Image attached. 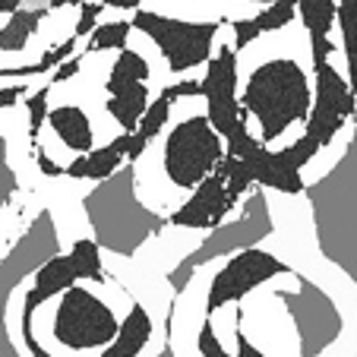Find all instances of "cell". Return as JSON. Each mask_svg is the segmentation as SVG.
<instances>
[{
	"label": "cell",
	"instance_id": "obj_25",
	"mask_svg": "<svg viewBox=\"0 0 357 357\" xmlns=\"http://www.w3.org/2000/svg\"><path fill=\"white\" fill-rule=\"evenodd\" d=\"M29 98H26V108H29V146H38V133L45 127V117H47V95H51V86H41V89H29Z\"/></svg>",
	"mask_w": 357,
	"mask_h": 357
},
{
	"label": "cell",
	"instance_id": "obj_2",
	"mask_svg": "<svg viewBox=\"0 0 357 357\" xmlns=\"http://www.w3.org/2000/svg\"><path fill=\"white\" fill-rule=\"evenodd\" d=\"M303 193L310 202L317 247L335 269L354 282L357 275V139L351 133L348 149L342 152L329 174L303 183Z\"/></svg>",
	"mask_w": 357,
	"mask_h": 357
},
{
	"label": "cell",
	"instance_id": "obj_22",
	"mask_svg": "<svg viewBox=\"0 0 357 357\" xmlns=\"http://www.w3.org/2000/svg\"><path fill=\"white\" fill-rule=\"evenodd\" d=\"M294 10L301 16L307 35H310V41L329 35L332 22H335V0H297Z\"/></svg>",
	"mask_w": 357,
	"mask_h": 357
},
{
	"label": "cell",
	"instance_id": "obj_30",
	"mask_svg": "<svg viewBox=\"0 0 357 357\" xmlns=\"http://www.w3.org/2000/svg\"><path fill=\"white\" fill-rule=\"evenodd\" d=\"M0 354H22V348L16 344V338L10 335V323H7V301L0 303Z\"/></svg>",
	"mask_w": 357,
	"mask_h": 357
},
{
	"label": "cell",
	"instance_id": "obj_1",
	"mask_svg": "<svg viewBox=\"0 0 357 357\" xmlns=\"http://www.w3.org/2000/svg\"><path fill=\"white\" fill-rule=\"evenodd\" d=\"M82 209L92 225V241L123 259H133L152 237L168 228V215H158L136 196L133 162H123L108 177H101L82 196Z\"/></svg>",
	"mask_w": 357,
	"mask_h": 357
},
{
	"label": "cell",
	"instance_id": "obj_10",
	"mask_svg": "<svg viewBox=\"0 0 357 357\" xmlns=\"http://www.w3.org/2000/svg\"><path fill=\"white\" fill-rule=\"evenodd\" d=\"M284 269H288V266H284L275 253L259 250L257 243L225 257V266L218 269V275L212 278L209 294H206V317H215L228 303H241L250 291L263 288L269 278L282 275Z\"/></svg>",
	"mask_w": 357,
	"mask_h": 357
},
{
	"label": "cell",
	"instance_id": "obj_27",
	"mask_svg": "<svg viewBox=\"0 0 357 357\" xmlns=\"http://www.w3.org/2000/svg\"><path fill=\"white\" fill-rule=\"evenodd\" d=\"M196 351L202 357H228V348L222 344V338L215 335V319L206 317L199 326V338H196Z\"/></svg>",
	"mask_w": 357,
	"mask_h": 357
},
{
	"label": "cell",
	"instance_id": "obj_5",
	"mask_svg": "<svg viewBox=\"0 0 357 357\" xmlns=\"http://www.w3.org/2000/svg\"><path fill=\"white\" fill-rule=\"evenodd\" d=\"M269 284L275 291L278 303L288 310L291 323H294L297 354L313 357L329 351V344L344 329V317L338 310V303L317 282H310L307 275H301L294 269H284L282 275L269 278Z\"/></svg>",
	"mask_w": 357,
	"mask_h": 357
},
{
	"label": "cell",
	"instance_id": "obj_9",
	"mask_svg": "<svg viewBox=\"0 0 357 357\" xmlns=\"http://www.w3.org/2000/svg\"><path fill=\"white\" fill-rule=\"evenodd\" d=\"M313 101L310 111H307V121H303V136L313 142V146L323 152L338 133L342 127L354 117V86L338 73L329 63V57L319 63H313Z\"/></svg>",
	"mask_w": 357,
	"mask_h": 357
},
{
	"label": "cell",
	"instance_id": "obj_19",
	"mask_svg": "<svg viewBox=\"0 0 357 357\" xmlns=\"http://www.w3.org/2000/svg\"><path fill=\"white\" fill-rule=\"evenodd\" d=\"M45 123L51 127V133L63 142V149L70 152H89L95 142V130H92V121L89 114L79 108V105H61V108L47 111Z\"/></svg>",
	"mask_w": 357,
	"mask_h": 357
},
{
	"label": "cell",
	"instance_id": "obj_31",
	"mask_svg": "<svg viewBox=\"0 0 357 357\" xmlns=\"http://www.w3.org/2000/svg\"><path fill=\"white\" fill-rule=\"evenodd\" d=\"M26 92H29V89L22 86L20 79H10V86H0V111H7V108H13V105H20Z\"/></svg>",
	"mask_w": 357,
	"mask_h": 357
},
{
	"label": "cell",
	"instance_id": "obj_7",
	"mask_svg": "<svg viewBox=\"0 0 357 357\" xmlns=\"http://www.w3.org/2000/svg\"><path fill=\"white\" fill-rule=\"evenodd\" d=\"M225 155V139L206 114H190L171 127L162 149V168L171 187L193 190Z\"/></svg>",
	"mask_w": 357,
	"mask_h": 357
},
{
	"label": "cell",
	"instance_id": "obj_4",
	"mask_svg": "<svg viewBox=\"0 0 357 357\" xmlns=\"http://www.w3.org/2000/svg\"><path fill=\"white\" fill-rule=\"evenodd\" d=\"M247 199L241 196V209L231 222H218L215 228H209V234L199 241V247L190 250L187 257L177 263V269L168 272V284L174 291V297L183 294V288L190 284V278L202 269V266L215 263V259H225L231 253L243 247H253V243H263L266 237L275 231L272 225V209H269V199H266L263 187H250L247 190Z\"/></svg>",
	"mask_w": 357,
	"mask_h": 357
},
{
	"label": "cell",
	"instance_id": "obj_32",
	"mask_svg": "<svg viewBox=\"0 0 357 357\" xmlns=\"http://www.w3.org/2000/svg\"><path fill=\"white\" fill-rule=\"evenodd\" d=\"M35 168H38L45 177H63V165L51 162V155H47L45 149H38V146H35Z\"/></svg>",
	"mask_w": 357,
	"mask_h": 357
},
{
	"label": "cell",
	"instance_id": "obj_35",
	"mask_svg": "<svg viewBox=\"0 0 357 357\" xmlns=\"http://www.w3.org/2000/svg\"><path fill=\"white\" fill-rule=\"evenodd\" d=\"M73 3L79 7L82 0H47V10H63V7H73Z\"/></svg>",
	"mask_w": 357,
	"mask_h": 357
},
{
	"label": "cell",
	"instance_id": "obj_26",
	"mask_svg": "<svg viewBox=\"0 0 357 357\" xmlns=\"http://www.w3.org/2000/svg\"><path fill=\"white\" fill-rule=\"evenodd\" d=\"M16 193H20V174L13 171V162H10L7 139L0 136V212L16 199Z\"/></svg>",
	"mask_w": 357,
	"mask_h": 357
},
{
	"label": "cell",
	"instance_id": "obj_36",
	"mask_svg": "<svg viewBox=\"0 0 357 357\" xmlns=\"http://www.w3.org/2000/svg\"><path fill=\"white\" fill-rule=\"evenodd\" d=\"M16 7H22V0H0V13H13Z\"/></svg>",
	"mask_w": 357,
	"mask_h": 357
},
{
	"label": "cell",
	"instance_id": "obj_15",
	"mask_svg": "<svg viewBox=\"0 0 357 357\" xmlns=\"http://www.w3.org/2000/svg\"><path fill=\"white\" fill-rule=\"evenodd\" d=\"M149 338H152V317L139 301L130 303L127 317L117 323V332L105 348L98 351L101 357H136L146 351Z\"/></svg>",
	"mask_w": 357,
	"mask_h": 357
},
{
	"label": "cell",
	"instance_id": "obj_29",
	"mask_svg": "<svg viewBox=\"0 0 357 357\" xmlns=\"http://www.w3.org/2000/svg\"><path fill=\"white\" fill-rule=\"evenodd\" d=\"M79 67H82V57L70 54L67 61H61L54 70H51V73H47V76H51V79H47V86H61V82H67L70 76L79 73Z\"/></svg>",
	"mask_w": 357,
	"mask_h": 357
},
{
	"label": "cell",
	"instance_id": "obj_34",
	"mask_svg": "<svg viewBox=\"0 0 357 357\" xmlns=\"http://www.w3.org/2000/svg\"><path fill=\"white\" fill-rule=\"evenodd\" d=\"M105 7H114V10H136L142 7V0H101Z\"/></svg>",
	"mask_w": 357,
	"mask_h": 357
},
{
	"label": "cell",
	"instance_id": "obj_28",
	"mask_svg": "<svg viewBox=\"0 0 357 357\" xmlns=\"http://www.w3.org/2000/svg\"><path fill=\"white\" fill-rule=\"evenodd\" d=\"M105 13V3H89V0H82L79 3V20H76V29H73V35L76 38H86L89 32H92L95 26H98V16Z\"/></svg>",
	"mask_w": 357,
	"mask_h": 357
},
{
	"label": "cell",
	"instance_id": "obj_23",
	"mask_svg": "<svg viewBox=\"0 0 357 357\" xmlns=\"http://www.w3.org/2000/svg\"><path fill=\"white\" fill-rule=\"evenodd\" d=\"M130 22L127 20H114L108 22V26H95L92 32L86 35L89 38V54H98V51H121V47H127V38H130Z\"/></svg>",
	"mask_w": 357,
	"mask_h": 357
},
{
	"label": "cell",
	"instance_id": "obj_12",
	"mask_svg": "<svg viewBox=\"0 0 357 357\" xmlns=\"http://www.w3.org/2000/svg\"><path fill=\"white\" fill-rule=\"evenodd\" d=\"M149 63L139 51H130V47H121L117 61L111 63L108 70V82H105V108H108L111 121H117V127L123 133L136 127L142 108L149 105Z\"/></svg>",
	"mask_w": 357,
	"mask_h": 357
},
{
	"label": "cell",
	"instance_id": "obj_14",
	"mask_svg": "<svg viewBox=\"0 0 357 357\" xmlns=\"http://www.w3.org/2000/svg\"><path fill=\"white\" fill-rule=\"evenodd\" d=\"M231 209H234V202L225 193V174L218 168H212L193 187V193L168 215V225L183 231H209L218 222H225L231 215Z\"/></svg>",
	"mask_w": 357,
	"mask_h": 357
},
{
	"label": "cell",
	"instance_id": "obj_16",
	"mask_svg": "<svg viewBox=\"0 0 357 357\" xmlns=\"http://www.w3.org/2000/svg\"><path fill=\"white\" fill-rule=\"evenodd\" d=\"M174 105H177L174 86H168V89H162V95H158L155 101H149L146 108H142V114H139V121H136V127L130 130V142H127V158H130V162H136V158L146 152L149 142H152L165 127H168Z\"/></svg>",
	"mask_w": 357,
	"mask_h": 357
},
{
	"label": "cell",
	"instance_id": "obj_8",
	"mask_svg": "<svg viewBox=\"0 0 357 357\" xmlns=\"http://www.w3.org/2000/svg\"><path fill=\"white\" fill-rule=\"evenodd\" d=\"M130 26L139 29L152 45L162 51V57L168 61L171 73H187L193 67H202L209 61L215 38L222 32V22H187L174 20V16H162L155 10H133Z\"/></svg>",
	"mask_w": 357,
	"mask_h": 357
},
{
	"label": "cell",
	"instance_id": "obj_24",
	"mask_svg": "<svg viewBox=\"0 0 357 357\" xmlns=\"http://www.w3.org/2000/svg\"><path fill=\"white\" fill-rule=\"evenodd\" d=\"M354 20H357V0H338L335 3V22L342 29V41H338V51L344 54V63H354Z\"/></svg>",
	"mask_w": 357,
	"mask_h": 357
},
{
	"label": "cell",
	"instance_id": "obj_18",
	"mask_svg": "<svg viewBox=\"0 0 357 357\" xmlns=\"http://www.w3.org/2000/svg\"><path fill=\"white\" fill-rule=\"evenodd\" d=\"M294 7L297 0H272L266 3V10H259L257 16H250V20H231V32H234V47H250L259 35L266 32H278L284 29L291 20H294Z\"/></svg>",
	"mask_w": 357,
	"mask_h": 357
},
{
	"label": "cell",
	"instance_id": "obj_37",
	"mask_svg": "<svg viewBox=\"0 0 357 357\" xmlns=\"http://www.w3.org/2000/svg\"><path fill=\"white\" fill-rule=\"evenodd\" d=\"M243 3H263L266 7V3H272V0H243Z\"/></svg>",
	"mask_w": 357,
	"mask_h": 357
},
{
	"label": "cell",
	"instance_id": "obj_20",
	"mask_svg": "<svg viewBox=\"0 0 357 357\" xmlns=\"http://www.w3.org/2000/svg\"><path fill=\"white\" fill-rule=\"evenodd\" d=\"M47 16V7H16L10 13L7 26H0V54H16L29 45L35 32L41 29V20Z\"/></svg>",
	"mask_w": 357,
	"mask_h": 357
},
{
	"label": "cell",
	"instance_id": "obj_33",
	"mask_svg": "<svg viewBox=\"0 0 357 357\" xmlns=\"http://www.w3.org/2000/svg\"><path fill=\"white\" fill-rule=\"evenodd\" d=\"M237 357H263V351L257 348V344L247 338V332H243V326L237 329Z\"/></svg>",
	"mask_w": 357,
	"mask_h": 357
},
{
	"label": "cell",
	"instance_id": "obj_11",
	"mask_svg": "<svg viewBox=\"0 0 357 357\" xmlns=\"http://www.w3.org/2000/svg\"><path fill=\"white\" fill-rule=\"evenodd\" d=\"M54 253H61L57 222L47 209H41L20 234V241L7 250V257L0 259V303L7 301L22 282H29V275Z\"/></svg>",
	"mask_w": 357,
	"mask_h": 357
},
{
	"label": "cell",
	"instance_id": "obj_17",
	"mask_svg": "<svg viewBox=\"0 0 357 357\" xmlns=\"http://www.w3.org/2000/svg\"><path fill=\"white\" fill-rule=\"evenodd\" d=\"M127 142H130V133H121L117 139H111L108 146H98V149H89L82 152L76 162H70L63 168V174L73 177V181H101L108 177L111 171H117L127 158Z\"/></svg>",
	"mask_w": 357,
	"mask_h": 357
},
{
	"label": "cell",
	"instance_id": "obj_21",
	"mask_svg": "<svg viewBox=\"0 0 357 357\" xmlns=\"http://www.w3.org/2000/svg\"><path fill=\"white\" fill-rule=\"evenodd\" d=\"M70 263H73L76 282H89V284H108V272L101 266V247L92 237H79L70 250Z\"/></svg>",
	"mask_w": 357,
	"mask_h": 357
},
{
	"label": "cell",
	"instance_id": "obj_6",
	"mask_svg": "<svg viewBox=\"0 0 357 357\" xmlns=\"http://www.w3.org/2000/svg\"><path fill=\"white\" fill-rule=\"evenodd\" d=\"M54 307V338L57 354H98L117 332V313L101 294L86 284H70L61 291Z\"/></svg>",
	"mask_w": 357,
	"mask_h": 357
},
{
	"label": "cell",
	"instance_id": "obj_3",
	"mask_svg": "<svg viewBox=\"0 0 357 357\" xmlns=\"http://www.w3.org/2000/svg\"><path fill=\"white\" fill-rule=\"evenodd\" d=\"M237 101H241L243 114L257 121L259 139L275 142L294 123L307 121V111L313 101V82L297 61L275 57V61H266L250 70Z\"/></svg>",
	"mask_w": 357,
	"mask_h": 357
},
{
	"label": "cell",
	"instance_id": "obj_13",
	"mask_svg": "<svg viewBox=\"0 0 357 357\" xmlns=\"http://www.w3.org/2000/svg\"><path fill=\"white\" fill-rule=\"evenodd\" d=\"M206 76L199 79V98H206V117L222 133V139L243 123V108L237 101V54L231 45H218V54H209Z\"/></svg>",
	"mask_w": 357,
	"mask_h": 357
}]
</instances>
